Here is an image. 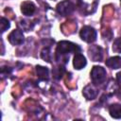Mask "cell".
<instances>
[{
	"instance_id": "18",
	"label": "cell",
	"mask_w": 121,
	"mask_h": 121,
	"mask_svg": "<svg viewBox=\"0 0 121 121\" xmlns=\"http://www.w3.org/2000/svg\"><path fill=\"white\" fill-rule=\"evenodd\" d=\"M112 50L116 53H121V37L114 40L113 45H112Z\"/></svg>"
},
{
	"instance_id": "19",
	"label": "cell",
	"mask_w": 121,
	"mask_h": 121,
	"mask_svg": "<svg viewBox=\"0 0 121 121\" xmlns=\"http://www.w3.org/2000/svg\"><path fill=\"white\" fill-rule=\"evenodd\" d=\"M116 81H117L119 84H121V72L117 73V75H116Z\"/></svg>"
},
{
	"instance_id": "16",
	"label": "cell",
	"mask_w": 121,
	"mask_h": 121,
	"mask_svg": "<svg viewBox=\"0 0 121 121\" xmlns=\"http://www.w3.org/2000/svg\"><path fill=\"white\" fill-rule=\"evenodd\" d=\"M32 23H33V22H31V21H29V20H23V21L21 22L20 26H22L23 29H25V31H28V30H30V29L33 27V25H34V24H32Z\"/></svg>"
},
{
	"instance_id": "4",
	"label": "cell",
	"mask_w": 121,
	"mask_h": 121,
	"mask_svg": "<svg viewBox=\"0 0 121 121\" xmlns=\"http://www.w3.org/2000/svg\"><path fill=\"white\" fill-rule=\"evenodd\" d=\"M79 36L82 41L86 43H93L96 40V31L94 27L85 26L81 28L79 32Z\"/></svg>"
},
{
	"instance_id": "3",
	"label": "cell",
	"mask_w": 121,
	"mask_h": 121,
	"mask_svg": "<svg viewBox=\"0 0 121 121\" xmlns=\"http://www.w3.org/2000/svg\"><path fill=\"white\" fill-rule=\"evenodd\" d=\"M98 0H78V6L82 14H90L95 11Z\"/></svg>"
},
{
	"instance_id": "20",
	"label": "cell",
	"mask_w": 121,
	"mask_h": 121,
	"mask_svg": "<svg viewBox=\"0 0 121 121\" xmlns=\"http://www.w3.org/2000/svg\"><path fill=\"white\" fill-rule=\"evenodd\" d=\"M120 2H121V0H120Z\"/></svg>"
},
{
	"instance_id": "2",
	"label": "cell",
	"mask_w": 121,
	"mask_h": 121,
	"mask_svg": "<svg viewBox=\"0 0 121 121\" xmlns=\"http://www.w3.org/2000/svg\"><path fill=\"white\" fill-rule=\"evenodd\" d=\"M90 75H91V79H92L93 84L97 86V85H101L102 83L105 82L107 73L103 67L95 65L92 68Z\"/></svg>"
},
{
	"instance_id": "14",
	"label": "cell",
	"mask_w": 121,
	"mask_h": 121,
	"mask_svg": "<svg viewBox=\"0 0 121 121\" xmlns=\"http://www.w3.org/2000/svg\"><path fill=\"white\" fill-rule=\"evenodd\" d=\"M64 72H65V68H64V66H61L60 64L58 67L53 68V70H52L53 77H54L56 79H60V78L63 76Z\"/></svg>"
},
{
	"instance_id": "5",
	"label": "cell",
	"mask_w": 121,
	"mask_h": 121,
	"mask_svg": "<svg viewBox=\"0 0 121 121\" xmlns=\"http://www.w3.org/2000/svg\"><path fill=\"white\" fill-rule=\"evenodd\" d=\"M56 9H57V12L61 16H67L74 11L75 5L70 0H64L57 5Z\"/></svg>"
},
{
	"instance_id": "11",
	"label": "cell",
	"mask_w": 121,
	"mask_h": 121,
	"mask_svg": "<svg viewBox=\"0 0 121 121\" xmlns=\"http://www.w3.org/2000/svg\"><path fill=\"white\" fill-rule=\"evenodd\" d=\"M36 72H37V75H38V78H39L40 80L47 81L49 79V70H48V68L38 65V66H36Z\"/></svg>"
},
{
	"instance_id": "7",
	"label": "cell",
	"mask_w": 121,
	"mask_h": 121,
	"mask_svg": "<svg viewBox=\"0 0 121 121\" xmlns=\"http://www.w3.org/2000/svg\"><path fill=\"white\" fill-rule=\"evenodd\" d=\"M88 55L93 61H101L103 59V49L98 45H92L88 49Z\"/></svg>"
},
{
	"instance_id": "9",
	"label": "cell",
	"mask_w": 121,
	"mask_h": 121,
	"mask_svg": "<svg viewBox=\"0 0 121 121\" xmlns=\"http://www.w3.org/2000/svg\"><path fill=\"white\" fill-rule=\"evenodd\" d=\"M87 64V61H86V59L85 57L80 54V52H78L75 54L74 56V59H73V65L75 67V69L77 70H80L82 68H84Z\"/></svg>"
},
{
	"instance_id": "13",
	"label": "cell",
	"mask_w": 121,
	"mask_h": 121,
	"mask_svg": "<svg viewBox=\"0 0 121 121\" xmlns=\"http://www.w3.org/2000/svg\"><path fill=\"white\" fill-rule=\"evenodd\" d=\"M109 112L110 115L114 119H120L121 118V104H112L109 107Z\"/></svg>"
},
{
	"instance_id": "12",
	"label": "cell",
	"mask_w": 121,
	"mask_h": 121,
	"mask_svg": "<svg viewBox=\"0 0 121 121\" xmlns=\"http://www.w3.org/2000/svg\"><path fill=\"white\" fill-rule=\"evenodd\" d=\"M106 65L111 69H119L121 68V57H112L106 60Z\"/></svg>"
},
{
	"instance_id": "17",
	"label": "cell",
	"mask_w": 121,
	"mask_h": 121,
	"mask_svg": "<svg viewBox=\"0 0 121 121\" xmlns=\"http://www.w3.org/2000/svg\"><path fill=\"white\" fill-rule=\"evenodd\" d=\"M0 25H1V32H2V33L5 32L6 30H8V29L9 28V26H10V24H9V20L6 19V18H4V17L1 18V23H0Z\"/></svg>"
},
{
	"instance_id": "6",
	"label": "cell",
	"mask_w": 121,
	"mask_h": 121,
	"mask_svg": "<svg viewBox=\"0 0 121 121\" xmlns=\"http://www.w3.org/2000/svg\"><path fill=\"white\" fill-rule=\"evenodd\" d=\"M9 42L12 45H21L25 42L24 34L20 29H14L10 32V34L8 37Z\"/></svg>"
},
{
	"instance_id": "15",
	"label": "cell",
	"mask_w": 121,
	"mask_h": 121,
	"mask_svg": "<svg viewBox=\"0 0 121 121\" xmlns=\"http://www.w3.org/2000/svg\"><path fill=\"white\" fill-rule=\"evenodd\" d=\"M41 58L47 62L51 61V53H50V48L49 47H44L42 52H41Z\"/></svg>"
},
{
	"instance_id": "1",
	"label": "cell",
	"mask_w": 121,
	"mask_h": 121,
	"mask_svg": "<svg viewBox=\"0 0 121 121\" xmlns=\"http://www.w3.org/2000/svg\"><path fill=\"white\" fill-rule=\"evenodd\" d=\"M72 52H74V53L80 52V47L78 44L73 43L71 42L61 41V42L58 43V45L56 48L55 60L60 64L61 63L66 64L68 62L69 56Z\"/></svg>"
},
{
	"instance_id": "10",
	"label": "cell",
	"mask_w": 121,
	"mask_h": 121,
	"mask_svg": "<svg viewBox=\"0 0 121 121\" xmlns=\"http://www.w3.org/2000/svg\"><path fill=\"white\" fill-rule=\"evenodd\" d=\"M82 94L88 100H91V99H95L96 97V95L98 94V91L95 88V84H89V85L84 87V89L82 91Z\"/></svg>"
},
{
	"instance_id": "8",
	"label": "cell",
	"mask_w": 121,
	"mask_h": 121,
	"mask_svg": "<svg viewBox=\"0 0 121 121\" xmlns=\"http://www.w3.org/2000/svg\"><path fill=\"white\" fill-rule=\"evenodd\" d=\"M36 10V6L31 1H25L21 4V11L26 16H32Z\"/></svg>"
}]
</instances>
